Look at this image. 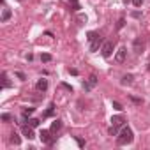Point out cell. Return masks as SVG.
<instances>
[{"label": "cell", "instance_id": "ffe728a7", "mask_svg": "<svg viewBox=\"0 0 150 150\" xmlns=\"http://www.w3.org/2000/svg\"><path fill=\"white\" fill-rule=\"evenodd\" d=\"M34 113V108H25L23 110V117H28V115H32Z\"/></svg>", "mask_w": 150, "mask_h": 150}, {"label": "cell", "instance_id": "603a6c76", "mask_svg": "<svg viewBox=\"0 0 150 150\" xmlns=\"http://www.w3.org/2000/svg\"><path fill=\"white\" fill-rule=\"evenodd\" d=\"M124 25H125V20H124V18H120V20H118V23H117V28L120 30V28H122Z\"/></svg>", "mask_w": 150, "mask_h": 150}, {"label": "cell", "instance_id": "7402d4cb", "mask_svg": "<svg viewBox=\"0 0 150 150\" xmlns=\"http://www.w3.org/2000/svg\"><path fill=\"white\" fill-rule=\"evenodd\" d=\"M2 120H4V122H11V120H13V117H11L9 113H4V115H2Z\"/></svg>", "mask_w": 150, "mask_h": 150}, {"label": "cell", "instance_id": "d4e9b609", "mask_svg": "<svg viewBox=\"0 0 150 150\" xmlns=\"http://www.w3.org/2000/svg\"><path fill=\"white\" fill-rule=\"evenodd\" d=\"M132 4H134V7H141V4H143V0H132Z\"/></svg>", "mask_w": 150, "mask_h": 150}, {"label": "cell", "instance_id": "4fadbf2b", "mask_svg": "<svg viewBox=\"0 0 150 150\" xmlns=\"http://www.w3.org/2000/svg\"><path fill=\"white\" fill-rule=\"evenodd\" d=\"M2 87H4V88H9V87H11V81H9V78H7V72H2Z\"/></svg>", "mask_w": 150, "mask_h": 150}, {"label": "cell", "instance_id": "2e32d148", "mask_svg": "<svg viewBox=\"0 0 150 150\" xmlns=\"http://www.w3.org/2000/svg\"><path fill=\"white\" fill-rule=\"evenodd\" d=\"M41 62H51V55L50 53H42L41 55Z\"/></svg>", "mask_w": 150, "mask_h": 150}, {"label": "cell", "instance_id": "52a82bcc", "mask_svg": "<svg viewBox=\"0 0 150 150\" xmlns=\"http://www.w3.org/2000/svg\"><path fill=\"white\" fill-rule=\"evenodd\" d=\"M143 48H145V41H143L141 37H138V39L134 41V51H136V53L139 55V53L143 51Z\"/></svg>", "mask_w": 150, "mask_h": 150}, {"label": "cell", "instance_id": "4316f807", "mask_svg": "<svg viewBox=\"0 0 150 150\" xmlns=\"http://www.w3.org/2000/svg\"><path fill=\"white\" fill-rule=\"evenodd\" d=\"M76 141H78V145H80V146H85V141H83L81 138H76Z\"/></svg>", "mask_w": 150, "mask_h": 150}, {"label": "cell", "instance_id": "7c38bea8", "mask_svg": "<svg viewBox=\"0 0 150 150\" xmlns=\"http://www.w3.org/2000/svg\"><path fill=\"white\" fill-rule=\"evenodd\" d=\"M132 74H125V76H122V85H132Z\"/></svg>", "mask_w": 150, "mask_h": 150}, {"label": "cell", "instance_id": "cb8c5ba5", "mask_svg": "<svg viewBox=\"0 0 150 150\" xmlns=\"http://www.w3.org/2000/svg\"><path fill=\"white\" fill-rule=\"evenodd\" d=\"M53 108H55V106L51 104V106H50V110H48V111L44 113V117H51V115H53Z\"/></svg>", "mask_w": 150, "mask_h": 150}, {"label": "cell", "instance_id": "484cf974", "mask_svg": "<svg viewBox=\"0 0 150 150\" xmlns=\"http://www.w3.org/2000/svg\"><path fill=\"white\" fill-rule=\"evenodd\" d=\"M16 76H18V78L21 80V81H23V80H27V76H25V74H23V72H20V71L16 72Z\"/></svg>", "mask_w": 150, "mask_h": 150}, {"label": "cell", "instance_id": "ac0fdd59", "mask_svg": "<svg viewBox=\"0 0 150 150\" xmlns=\"http://www.w3.org/2000/svg\"><path fill=\"white\" fill-rule=\"evenodd\" d=\"M69 2L72 4V11H80V4H78V0H69Z\"/></svg>", "mask_w": 150, "mask_h": 150}, {"label": "cell", "instance_id": "8992f818", "mask_svg": "<svg viewBox=\"0 0 150 150\" xmlns=\"http://www.w3.org/2000/svg\"><path fill=\"white\" fill-rule=\"evenodd\" d=\"M39 138H41V141L46 143V145H51V143H53V139H51V136H50V131H41Z\"/></svg>", "mask_w": 150, "mask_h": 150}, {"label": "cell", "instance_id": "7a4b0ae2", "mask_svg": "<svg viewBox=\"0 0 150 150\" xmlns=\"http://www.w3.org/2000/svg\"><path fill=\"white\" fill-rule=\"evenodd\" d=\"M88 42H90V51L92 53H96L97 50H99V46L103 44V37L97 34V32H88Z\"/></svg>", "mask_w": 150, "mask_h": 150}, {"label": "cell", "instance_id": "44dd1931", "mask_svg": "<svg viewBox=\"0 0 150 150\" xmlns=\"http://www.w3.org/2000/svg\"><path fill=\"white\" fill-rule=\"evenodd\" d=\"M113 108H115V110H118V111H122V110H124V106H122L120 103H117V101H113Z\"/></svg>", "mask_w": 150, "mask_h": 150}, {"label": "cell", "instance_id": "f1b7e54d", "mask_svg": "<svg viewBox=\"0 0 150 150\" xmlns=\"http://www.w3.org/2000/svg\"><path fill=\"white\" fill-rule=\"evenodd\" d=\"M129 2H131V0H124V4H129Z\"/></svg>", "mask_w": 150, "mask_h": 150}, {"label": "cell", "instance_id": "f546056e", "mask_svg": "<svg viewBox=\"0 0 150 150\" xmlns=\"http://www.w3.org/2000/svg\"><path fill=\"white\" fill-rule=\"evenodd\" d=\"M148 72H150V64H148Z\"/></svg>", "mask_w": 150, "mask_h": 150}, {"label": "cell", "instance_id": "5b68a950", "mask_svg": "<svg viewBox=\"0 0 150 150\" xmlns=\"http://www.w3.org/2000/svg\"><path fill=\"white\" fill-rule=\"evenodd\" d=\"M96 85H97V76H96V74H90L88 80H87V83H85L83 87H85V90H87V92H90Z\"/></svg>", "mask_w": 150, "mask_h": 150}, {"label": "cell", "instance_id": "277c9868", "mask_svg": "<svg viewBox=\"0 0 150 150\" xmlns=\"http://www.w3.org/2000/svg\"><path fill=\"white\" fill-rule=\"evenodd\" d=\"M127 58V50L125 48H118V51L115 53V62L117 64H124Z\"/></svg>", "mask_w": 150, "mask_h": 150}, {"label": "cell", "instance_id": "ba28073f", "mask_svg": "<svg viewBox=\"0 0 150 150\" xmlns=\"http://www.w3.org/2000/svg\"><path fill=\"white\" fill-rule=\"evenodd\" d=\"M125 122V118L122 115H117V117H111V125H117V127H122Z\"/></svg>", "mask_w": 150, "mask_h": 150}, {"label": "cell", "instance_id": "6da1fadb", "mask_svg": "<svg viewBox=\"0 0 150 150\" xmlns=\"http://www.w3.org/2000/svg\"><path fill=\"white\" fill-rule=\"evenodd\" d=\"M132 141H134L132 131H131L129 127H122V131H120V134H118V138H117V143H118V145H129V143H132Z\"/></svg>", "mask_w": 150, "mask_h": 150}, {"label": "cell", "instance_id": "83f0119b", "mask_svg": "<svg viewBox=\"0 0 150 150\" xmlns=\"http://www.w3.org/2000/svg\"><path fill=\"white\" fill-rule=\"evenodd\" d=\"M131 101H132V103H136V104H141V99H136V97H131Z\"/></svg>", "mask_w": 150, "mask_h": 150}, {"label": "cell", "instance_id": "9a60e30c", "mask_svg": "<svg viewBox=\"0 0 150 150\" xmlns=\"http://www.w3.org/2000/svg\"><path fill=\"white\" fill-rule=\"evenodd\" d=\"M11 143H13V145H20V143H21V139H20V136H18L16 132L11 134Z\"/></svg>", "mask_w": 150, "mask_h": 150}, {"label": "cell", "instance_id": "30bf717a", "mask_svg": "<svg viewBox=\"0 0 150 150\" xmlns=\"http://www.w3.org/2000/svg\"><path fill=\"white\" fill-rule=\"evenodd\" d=\"M23 134H25L28 139H34V138H35V136H34V131H32L30 125H23Z\"/></svg>", "mask_w": 150, "mask_h": 150}, {"label": "cell", "instance_id": "9c48e42d", "mask_svg": "<svg viewBox=\"0 0 150 150\" xmlns=\"http://www.w3.org/2000/svg\"><path fill=\"white\" fill-rule=\"evenodd\" d=\"M9 18H11V9L4 7V9H2V16H0V21H2V23H6Z\"/></svg>", "mask_w": 150, "mask_h": 150}, {"label": "cell", "instance_id": "e0dca14e", "mask_svg": "<svg viewBox=\"0 0 150 150\" xmlns=\"http://www.w3.org/2000/svg\"><path fill=\"white\" fill-rule=\"evenodd\" d=\"M27 122H28L30 127H37V125H39V120H37V118H28Z\"/></svg>", "mask_w": 150, "mask_h": 150}, {"label": "cell", "instance_id": "8fae6325", "mask_svg": "<svg viewBox=\"0 0 150 150\" xmlns=\"http://www.w3.org/2000/svg\"><path fill=\"white\" fill-rule=\"evenodd\" d=\"M35 87H37V90H41V92H44V90L48 88V80H39Z\"/></svg>", "mask_w": 150, "mask_h": 150}, {"label": "cell", "instance_id": "5bb4252c", "mask_svg": "<svg viewBox=\"0 0 150 150\" xmlns=\"http://www.w3.org/2000/svg\"><path fill=\"white\" fill-rule=\"evenodd\" d=\"M62 129V122L60 120H55L53 124H51V132H57V131H60Z\"/></svg>", "mask_w": 150, "mask_h": 150}, {"label": "cell", "instance_id": "3957f363", "mask_svg": "<svg viewBox=\"0 0 150 150\" xmlns=\"http://www.w3.org/2000/svg\"><path fill=\"white\" fill-rule=\"evenodd\" d=\"M113 50H115V42H113V41H106V42H103V46H101V55H103L104 58H110V57L113 55Z\"/></svg>", "mask_w": 150, "mask_h": 150}, {"label": "cell", "instance_id": "d6986e66", "mask_svg": "<svg viewBox=\"0 0 150 150\" xmlns=\"http://www.w3.org/2000/svg\"><path fill=\"white\" fill-rule=\"evenodd\" d=\"M110 134H111V136H117V134H118V127H117V125H111V127H110Z\"/></svg>", "mask_w": 150, "mask_h": 150}]
</instances>
